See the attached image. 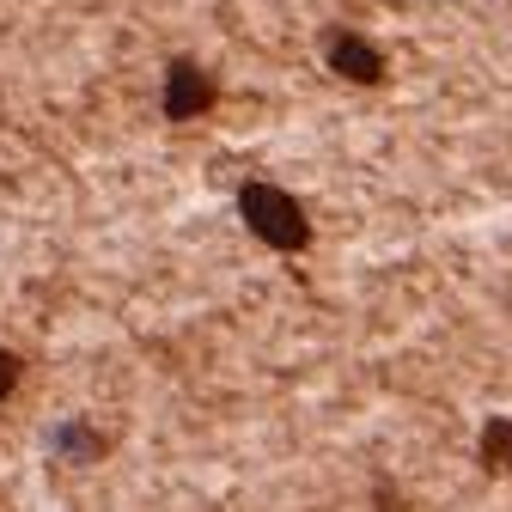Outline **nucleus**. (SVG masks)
I'll use <instances>...</instances> for the list:
<instances>
[{
	"label": "nucleus",
	"mask_w": 512,
	"mask_h": 512,
	"mask_svg": "<svg viewBox=\"0 0 512 512\" xmlns=\"http://www.w3.org/2000/svg\"><path fill=\"white\" fill-rule=\"evenodd\" d=\"M238 214H244V226L263 238L269 250H305L311 244L305 208L287 196V189H275V183H244L238 189Z\"/></svg>",
	"instance_id": "1"
},
{
	"label": "nucleus",
	"mask_w": 512,
	"mask_h": 512,
	"mask_svg": "<svg viewBox=\"0 0 512 512\" xmlns=\"http://www.w3.org/2000/svg\"><path fill=\"white\" fill-rule=\"evenodd\" d=\"M208 104H214V80L189 55H177L171 68H165V116L171 122H189V116H202Z\"/></svg>",
	"instance_id": "2"
},
{
	"label": "nucleus",
	"mask_w": 512,
	"mask_h": 512,
	"mask_svg": "<svg viewBox=\"0 0 512 512\" xmlns=\"http://www.w3.org/2000/svg\"><path fill=\"white\" fill-rule=\"evenodd\" d=\"M324 55H330V68H336L348 86H378V80H384V55H378L360 31H330V37H324Z\"/></svg>",
	"instance_id": "3"
},
{
	"label": "nucleus",
	"mask_w": 512,
	"mask_h": 512,
	"mask_svg": "<svg viewBox=\"0 0 512 512\" xmlns=\"http://www.w3.org/2000/svg\"><path fill=\"white\" fill-rule=\"evenodd\" d=\"M482 464L494 476H512V421H488L482 427Z\"/></svg>",
	"instance_id": "4"
},
{
	"label": "nucleus",
	"mask_w": 512,
	"mask_h": 512,
	"mask_svg": "<svg viewBox=\"0 0 512 512\" xmlns=\"http://www.w3.org/2000/svg\"><path fill=\"white\" fill-rule=\"evenodd\" d=\"M13 384H19V354H7V348H0V403L13 397Z\"/></svg>",
	"instance_id": "5"
}]
</instances>
